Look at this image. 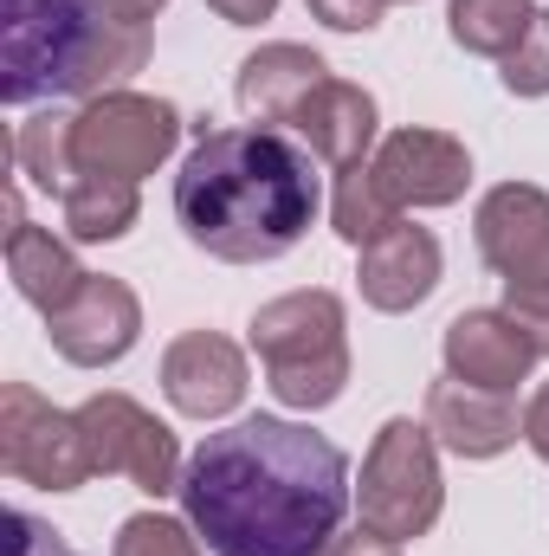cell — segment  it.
<instances>
[{"mask_svg": "<svg viewBox=\"0 0 549 556\" xmlns=\"http://www.w3.org/2000/svg\"><path fill=\"white\" fill-rule=\"evenodd\" d=\"M207 7H214L227 26H266L278 13V0H207Z\"/></svg>", "mask_w": 549, "mask_h": 556, "instance_id": "30", "label": "cell"}, {"mask_svg": "<svg viewBox=\"0 0 549 556\" xmlns=\"http://www.w3.org/2000/svg\"><path fill=\"white\" fill-rule=\"evenodd\" d=\"M104 7H111V13H124V20H155L168 0H104Z\"/></svg>", "mask_w": 549, "mask_h": 556, "instance_id": "31", "label": "cell"}, {"mask_svg": "<svg viewBox=\"0 0 549 556\" xmlns=\"http://www.w3.org/2000/svg\"><path fill=\"white\" fill-rule=\"evenodd\" d=\"M544 26H549V13H544Z\"/></svg>", "mask_w": 549, "mask_h": 556, "instance_id": "32", "label": "cell"}, {"mask_svg": "<svg viewBox=\"0 0 549 556\" xmlns=\"http://www.w3.org/2000/svg\"><path fill=\"white\" fill-rule=\"evenodd\" d=\"M323 207L310 155L278 130H201L175 175V220L181 233L227 266H272L284 260Z\"/></svg>", "mask_w": 549, "mask_h": 556, "instance_id": "2", "label": "cell"}, {"mask_svg": "<svg viewBox=\"0 0 549 556\" xmlns=\"http://www.w3.org/2000/svg\"><path fill=\"white\" fill-rule=\"evenodd\" d=\"M291 130L310 142V155H323L330 168H356V162H369V149L382 137V111H375V98H369L362 85L323 78V85L304 98V111H297Z\"/></svg>", "mask_w": 549, "mask_h": 556, "instance_id": "17", "label": "cell"}, {"mask_svg": "<svg viewBox=\"0 0 549 556\" xmlns=\"http://www.w3.org/2000/svg\"><path fill=\"white\" fill-rule=\"evenodd\" d=\"M323 78H330V65H323L310 46L272 39V46H259V52L240 65V78H233V98H240V111H246L259 130H272V124H297L304 98H310Z\"/></svg>", "mask_w": 549, "mask_h": 556, "instance_id": "16", "label": "cell"}, {"mask_svg": "<svg viewBox=\"0 0 549 556\" xmlns=\"http://www.w3.org/2000/svg\"><path fill=\"white\" fill-rule=\"evenodd\" d=\"M0 472L33 485V492H78L98 472L78 408L65 415L39 389L7 382L0 389Z\"/></svg>", "mask_w": 549, "mask_h": 556, "instance_id": "6", "label": "cell"}, {"mask_svg": "<svg viewBox=\"0 0 549 556\" xmlns=\"http://www.w3.org/2000/svg\"><path fill=\"white\" fill-rule=\"evenodd\" d=\"M46 337H52V350H59L65 363H78V369H111V363H124V356L137 350L142 298L124 278L91 273L78 285L72 304H59V311L46 317Z\"/></svg>", "mask_w": 549, "mask_h": 556, "instance_id": "9", "label": "cell"}, {"mask_svg": "<svg viewBox=\"0 0 549 556\" xmlns=\"http://www.w3.org/2000/svg\"><path fill=\"white\" fill-rule=\"evenodd\" d=\"M7 556H78L52 525H39L33 511H7Z\"/></svg>", "mask_w": 549, "mask_h": 556, "instance_id": "26", "label": "cell"}, {"mask_svg": "<svg viewBox=\"0 0 549 556\" xmlns=\"http://www.w3.org/2000/svg\"><path fill=\"white\" fill-rule=\"evenodd\" d=\"M349 492L336 440L284 415H246L188 453L175 498L214 556H323Z\"/></svg>", "mask_w": 549, "mask_h": 556, "instance_id": "1", "label": "cell"}, {"mask_svg": "<svg viewBox=\"0 0 549 556\" xmlns=\"http://www.w3.org/2000/svg\"><path fill=\"white\" fill-rule=\"evenodd\" d=\"M505 311L537 343V356H549V285H505Z\"/></svg>", "mask_w": 549, "mask_h": 556, "instance_id": "25", "label": "cell"}, {"mask_svg": "<svg viewBox=\"0 0 549 556\" xmlns=\"http://www.w3.org/2000/svg\"><path fill=\"white\" fill-rule=\"evenodd\" d=\"M246 343L266 363V389L291 415H317L349 389V311L323 285L259 304Z\"/></svg>", "mask_w": 549, "mask_h": 556, "instance_id": "4", "label": "cell"}, {"mask_svg": "<svg viewBox=\"0 0 549 556\" xmlns=\"http://www.w3.org/2000/svg\"><path fill=\"white\" fill-rule=\"evenodd\" d=\"M401 220V207H395V194L382 188V175H375V162H356V168H336V188H330V227H336V240L343 247H369V240H382L388 227Z\"/></svg>", "mask_w": 549, "mask_h": 556, "instance_id": "22", "label": "cell"}, {"mask_svg": "<svg viewBox=\"0 0 549 556\" xmlns=\"http://www.w3.org/2000/svg\"><path fill=\"white\" fill-rule=\"evenodd\" d=\"M498 65H505L498 78H505L511 98H549V26H537V33H531L511 59H498Z\"/></svg>", "mask_w": 549, "mask_h": 556, "instance_id": "24", "label": "cell"}, {"mask_svg": "<svg viewBox=\"0 0 549 556\" xmlns=\"http://www.w3.org/2000/svg\"><path fill=\"white\" fill-rule=\"evenodd\" d=\"M111 556H214L201 551V531L188 518H168V511H137L117 525V544Z\"/></svg>", "mask_w": 549, "mask_h": 556, "instance_id": "23", "label": "cell"}, {"mask_svg": "<svg viewBox=\"0 0 549 556\" xmlns=\"http://www.w3.org/2000/svg\"><path fill=\"white\" fill-rule=\"evenodd\" d=\"M375 175L382 188L395 194V207H452L465 188H472V155L465 142L446 137V130H426V124H408V130H388L375 142Z\"/></svg>", "mask_w": 549, "mask_h": 556, "instance_id": "12", "label": "cell"}, {"mask_svg": "<svg viewBox=\"0 0 549 556\" xmlns=\"http://www.w3.org/2000/svg\"><path fill=\"white\" fill-rule=\"evenodd\" d=\"M439 273H446L439 240H433L426 227H413V220H395L382 240H369V247H362L356 285H362V298H369L375 311L401 317V311L426 304V298L439 291Z\"/></svg>", "mask_w": 549, "mask_h": 556, "instance_id": "15", "label": "cell"}, {"mask_svg": "<svg viewBox=\"0 0 549 556\" xmlns=\"http://www.w3.org/2000/svg\"><path fill=\"white\" fill-rule=\"evenodd\" d=\"M537 26H544L537 0H452V7H446L452 46H465V52H478V59H511Z\"/></svg>", "mask_w": 549, "mask_h": 556, "instance_id": "21", "label": "cell"}, {"mask_svg": "<svg viewBox=\"0 0 549 556\" xmlns=\"http://www.w3.org/2000/svg\"><path fill=\"white\" fill-rule=\"evenodd\" d=\"M524 446H531L537 459H549V382L524 402Z\"/></svg>", "mask_w": 549, "mask_h": 556, "instance_id": "29", "label": "cell"}, {"mask_svg": "<svg viewBox=\"0 0 549 556\" xmlns=\"http://www.w3.org/2000/svg\"><path fill=\"white\" fill-rule=\"evenodd\" d=\"M155 52L149 20H124L104 0H7L0 26V104L104 98L130 91Z\"/></svg>", "mask_w": 549, "mask_h": 556, "instance_id": "3", "label": "cell"}, {"mask_svg": "<svg viewBox=\"0 0 549 556\" xmlns=\"http://www.w3.org/2000/svg\"><path fill=\"white\" fill-rule=\"evenodd\" d=\"M478 253L505 285H549V188L498 181L472 214Z\"/></svg>", "mask_w": 549, "mask_h": 556, "instance_id": "10", "label": "cell"}, {"mask_svg": "<svg viewBox=\"0 0 549 556\" xmlns=\"http://www.w3.org/2000/svg\"><path fill=\"white\" fill-rule=\"evenodd\" d=\"M13 162L33 188L46 194H72V181L85 175L78 168V111H33L20 130H13Z\"/></svg>", "mask_w": 549, "mask_h": 556, "instance_id": "19", "label": "cell"}, {"mask_svg": "<svg viewBox=\"0 0 549 556\" xmlns=\"http://www.w3.org/2000/svg\"><path fill=\"white\" fill-rule=\"evenodd\" d=\"M304 7H310V20H323L330 33H375L388 0H304Z\"/></svg>", "mask_w": 549, "mask_h": 556, "instance_id": "27", "label": "cell"}, {"mask_svg": "<svg viewBox=\"0 0 549 556\" xmlns=\"http://www.w3.org/2000/svg\"><path fill=\"white\" fill-rule=\"evenodd\" d=\"M356 511L369 531L413 544L439 525L446 511V479H439V440L433 427L413 415L382 420V433L362 453V485H356Z\"/></svg>", "mask_w": 549, "mask_h": 556, "instance_id": "5", "label": "cell"}, {"mask_svg": "<svg viewBox=\"0 0 549 556\" xmlns=\"http://www.w3.org/2000/svg\"><path fill=\"white\" fill-rule=\"evenodd\" d=\"M439 356H446V376H459L472 389H498V395H518V382H531V369H537V343L518 330V317L505 304L459 311L439 337Z\"/></svg>", "mask_w": 549, "mask_h": 556, "instance_id": "13", "label": "cell"}, {"mask_svg": "<svg viewBox=\"0 0 549 556\" xmlns=\"http://www.w3.org/2000/svg\"><path fill=\"white\" fill-rule=\"evenodd\" d=\"M181 142V111L149 91H104L78 111V168L85 175H155Z\"/></svg>", "mask_w": 549, "mask_h": 556, "instance_id": "7", "label": "cell"}, {"mask_svg": "<svg viewBox=\"0 0 549 556\" xmlns=\"http://www.w3.org/2000/svg\"><path fill=\"white\" fill-rule=\"evenodd\" d=\"M401 551H408V544H395V538H382V531L356 525V531H336L323 556H401Z\"/></svg>", "mask_w": 549, "mask_h": 556, "instance_id": "28", "label": "cell"}, {"mask_svg": "<svg viewBox=\"0 0 549 556\" xmlns=\"http://www.w3.org/2000/svg\"><path fill=\"white\" fill-rule=\"evenodd\" d=\"M426 427L452 459H498L524 440V415L498 389H472L459 376H439L426 389Z\"/></svg>", "mask_w": 549, "mask_h": 556, "instance_id": "14", "label": "cell"}, {"mask_svg": "<svg viewBox=\"0 0 549 556\" xmlns=\"http://www.w3.org/2000/svg\"><path fill=\"white\" fill-rule=\"evenodd\" d=\"M253 376H246V350L220 330H181L162 350V395L168 408L188 420H227L246 402Z\"/></svg>", "mask_w": 549, "mask_h": 556, "instance_id": "11", "label": "cell"}, {"mask_svg": "<svg viewBox=\"0 0 549 556\" xmlns=\"http://www.w3.org/2000/svg\"><path fill=\"white\" fill-rule=\"evenodd\" d=\"M78 420H85V440H91L98 472L130 479L149 498L181 492V446H175V427L155 420L137 395L104 389V395H91V402L78 408Z\"/></svg>", "mask_w": 549, "mask_h": 556, "instance_id": "8", "label": "cell"}, {"mask_svg": "<svg viewBox=\"0 0 549 556\" xmlns=\"http://www.w3.org/2000/svg\"><path fill=\"white\" fill-rule=\"evenodd\" d=\"M59 207H65V240L72 247H111V240H124L137 227L142 214L137 181H124V175H78Z\"/></svg>", "mask_w": 549, "mask_h": 556, "instance_id": "20", "label": "cell"}, {"mask_svg": "<svg viewBox=\"0 0 549 556\" xmlns=\"http://www.w3.org/2000/svg\"><path fill=\"white\" fill-rule=\"evenodd\" d=\"M7 278H13V291L33 304V311H59V304H72L78 298V285H85V266H78V253H72V240H59L52 227H33V220H20V227H7Z\"/></svg>", "mask_w": 549, "mask_h": 556, "instance_id": "18", "label": "cell"}]
</instances>
